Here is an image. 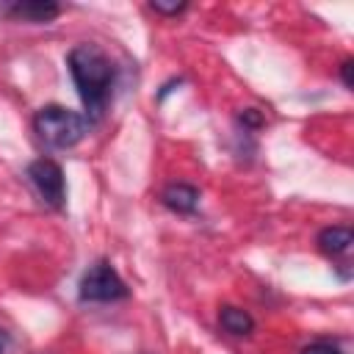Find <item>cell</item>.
I'll use <instances>...</instances> for the list:
<instances>
[{"mask_svg": "<svg viewBox=\"0 0 354 354\" xmlns=\"http://www.w3.org/2000/svg\"><path fill=\"white\" fill-rule=\"evenodd\" d=\"M127 296H130V288L108 260H97L94 266H88L77 285V299L83 304H108Z\"/></svg>", "mask_w": 354, "mask_h": 354, "instance_id": "cell-3", "label": "cell"}, {"mask_svg": "<svg viewBox=\"0 0 354 354\" xmlns=\"http://www.w3.org/2000/svg\"><path fill=\"white\" fill-rule=\"evenodd\" d=\"M299 354H343V351H340V346L332 343V340H313V343L304 346Z\"/></svg>", "mask_w": 354, "mask_h": 354, "instance_id": "cell-9", "label": "cell"}, {"mask_svg": "<svg viewBox=\"0 0 354 354\" xmlns=\"http://www.w3.org/2000/svg\"><path fill=\"white\" fill-rule=\"evenodd\" d=\"M180 83H183V77H171V80L158 91V102H163V100H166V94H169V91H174V86H180Z\"/></svg>", "mask_w": 354, "mask_h": 354, "instance_id": "cell-13", "label": "cell"}, {"mask_svg": "<svg viewBox=\"0 0 354 354\" xmlns=\"http://www.w3.org/2000/svg\"><path fill=\"white\" fill-rule=\"evenodd\" d=\"M238 122L243 124V130H254V127H260V124H263V113H260V111H254V108H246V111H241V113H238Z\"/></svg>", "mask_w": 354, "mask_h": 354, "instance_id": "cell-11", "label": "cell"}, {"mask_svg": "<svg viewBox=\"0 0 354 354\" xmlns=\"http://www.w3.org/2000/svg\"><path fill=\"white\" fill-rule=\"evenodd\" d=\"M33 130L47 147L69 149L77 141H83V136L88 133V122H86V116H80L77 111H69L64 105H44L33 116Z\"/></svg>", "mask_w": 354, "mask_h": 354, "instance_id": "cell-2", "label": "cell"}, {"mask_svg": "<svg viewBox=\"0 0 354 354\" xmlns=\"http://www.w3.org/2000/svg\"><path fill=\"white\" fill-rule=\"evenodd\" d=\"M160 202L163 207H169L171 213H180V216H191L196 213L199 207V191L188 183H169L163 191H160Z\"/></svg>", "mask_w": 354, "mask_h": 354, "instance_id": "cell-6", "label": "cell"}, {"mask_svg": "<svg viewBox=\"0 0 354 354\" xmlns=\"http://www.w3.org/2000/svg\"><path fill=\"white\" fill-rule=\"evenodd\" d=\"M354 243V232L348 227H324L318 232V249L326 257H343L351 252Z\"/></svg>", "mask_w": 354, "mask_h": 354, "instance_id": "cell-7", "label": "cell"}, {"mask_svg": "<svg viewBox=\"0 0 354 354\" xmlns=\"http://www.w3.org/2000/svg\"><path fill=\"white\" fill-rule=\"evenodd\" d=\"M66 66H69V75L75 80V88L86 108L88 122L102 119V113L108 111L111 94H113V83H116V66L111 55L100 44L86 41L69 50Z\"/></svg>", "mask_w": 354, "mask_h": 354, "instance_id": "cell-1", "label": "cell"}, {"mask_svg": "<svg viewBox=\"0 0 354 354\" xmlns=\"http://www.w3.org/2000/svg\"><path fill=\"white\" fill-rule=\"evenodd\" d=\"M6 346H8V335H6L3 329H0V354L6 351Z\"/></svg>", "mask_w": 354, "mask_h": 354, "instance_id": "cell-14", "label": "cell"}, {"mask_svg": "<svg viewBox=\"0 0 354 354\" xmlns=\"http://www.w3.org/2000/svg\"><path fill=\"white\" fill-rule=\"evenodd\" d=\"M3 14L25 22H50L61 14V6L50 0H22V3H6Z\"/></svg>", "mask_w": 354, "mask_h": 354, "instance_id": "cell-5", "label": "cell"}, {"mask_svg": "<svg viewBox=\"0 0 354 354\" xmlns=\"http://www.w3.org/2000/svg\"><path fill=\"white\" fill-rule=\"evenodd\" d=\"M351 66H354L351 58H346V61L340 64V77H343V86H346V88H351Z\"/></svg>", "mask_w": 354, "mask_h": 354, "instance_id": "cell-12", "label": "cell"}, {"mask_svg": "<svg viewBox=\"0 0 354 354\" xmlns=\"http://www.w3.org/2000/svg\"><path fill=\"white\" fill-rule=\"evenodd\" d=\"M28 180L33 183V188L39 191L44 205H50L53 210H64V205H66V180H64V169L55 160H50V158L33 160L28 166Z\"/></svg>", "mask_w": 354, "mask_h": 354, "instance_id": "cell-4", "label": "cell"}, {"mask_svg": "<svg viewBox=\"0 0 354 354\" xmlns=\"http://www.w3.org/2000/svg\"><path fill=\"white\" fill-rule=\"evenodd\" d=\"M218 324L224 332L235 335V337H243V335H252L254 332V318L241 310V307H232V304H224L218 310Z\"/></svg>", "mask_w": 354, "mask_h": 354, "instance_id": "cell-8", "label": "cell"}, {"mask_svg": "<svg viewBox=\"0 0 354 354\" xmlns=\"http://www.w3.org/2000/svg\"><path fill=\"white\" fill-rule=\"evenodd\" d=\"M149 8L155 14H163V17H177V14H183L188 8V3H160V0H152Z\"/></svg>", "mask_w": 354, "mask_h": 354, "instance_id": "cell-10", "label": "cell"}]
</instances>
